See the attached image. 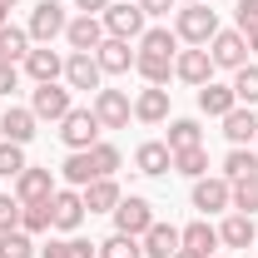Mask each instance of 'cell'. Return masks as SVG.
Here are the masks:
<instances>
[{"instance_id":"7c38bea8","label":"cell","mask_w":258,"mask_h":258,"mask_svg":"<svg viewBox=\"0 0 258 258\" xmlns=\"http://www.w3.org/2000/svg\"><path fill=\"white\" fill-rule=\"evenodd\" d=\"M64 85H70V90H104V70H99V60L75 50V55L64 60Z\"/></svg>"},{"instance_id":"60d3db41","label":"cell","mask_w":258,"mask_h":258,"mask_svg":"<svg viewBox=\"0 0 258 258\" xmlns=\"http://www.w3.org/2000/svg\"><path fill=\"white\" fill-rule=\"evenodd\" d=\"M233 15H238V30H243V35L258 30V0H238V5H233Z\"/></svg>"},{"instance_id":"484cf974","label":"cell","mask_w":258,"mask_h":258,"mask_svg":"<svg viewBox=\"0 0 258 258\" xmlns=\"http://www.w3.org/2000/svg\"><path fill=\"white\" fill-rule=\"evenodd\" d=\"M233 104H238V99H233V85H214V80H209V85H199V109H204V114L224 119Z\"/></svg>"},{"instance_id":"ee69618b","label":"cell","mask_w":258,"mask_h":258,"mask_svg":"<svg viewBox=\"0 0 258 258\" xmlns=\"http://www.w3.org/2000/svg\"><path fill=\"white\" fill-rule=\"evenodd\" d=\"M134 5H139L144 15H169V10H174V0H134Z\"/></svg>"},{"instance_id":"d4e9b609","label":"cell","mask_w":258,"mask_h":258,"mask_svg":"<svg viewBox=\"0 0 258 258\" xmlns=\"http://www.w3.org/2000/svg\"><path fill=\"white\" fill-rule=\"evenodd\" d=\"M224 134L228 144H248V139H258V114L248 109V104H233L224 114Z\"/></svg>"},{"instance_id":"1f68e13d","label":"cell","mask_w":258,"mask_h":258,"mask_svg":"<svg viewBox=\"0 0 258 258\" xmlns=\"http://www.w3.org/2000/svg\"><path fill=\"white\" fill-rule=\"evenodd\" d=\"M134 70L144 75V85H169V75H174V60H164V55H139Z\"/></svg>"},{"instance_id":"ac0fdd59","label":"cell","mask_w":258,"mask_h":258,"mask_svg":"<svg viewBox=\"0 0 258 258\" xmlns=\"http://www.w3.org/2000/svg\"><path fill=\"white\" fill-rule=\"evenodd\" d=\"M25 75H30L35 85H55V80L64 75V60L50 50V45H35L30 55H25Z\"/></svg>"},{"instance_id":"8992f818","label":"cell","mask_w":258,"mask_h":258,"mask_svg":"<svg viewBox=\"0 0 258 258\" xmlns=\"http://www.w3.org/2000/svg\"><path fill=\"white\" fill-rule=\"evenodd\" d=\"M64 25H70V20H64V5H60V0H40V5L30 10V25H25V30H30L35 45H50L55 35H64Z\"/></svg>"},{"instance_id":"277c9868","label":"cell","mask_w":258,"mask_h":258,"mask_svg":"<svg viewBox=\"0 0 258 258\" xmlns=\"http://www.w3.org/2000/svg\"><path fill=\"white\" fill-rule=\"evenodd\" d=\"M99 20H104V35H109V40H139L149 15H144L139 5H114V0H109V10H104Z\"/></svg>"},{"instance_id":"f5cc1de1","label":"cell","mask_w":258,"mask_h":258,"mask_svg":"<svg viewBox=\"0 0 258 258\" xmlns=\"http://www.w3.org/2000/svg\"><path fill=\"white\" fill-rule=\"evenodd\" d=\"M214 258H224V253H214Z\"/></svg>"},{"instance_id":"8d00e7d4","label":"cell","mask_w":258,"mask_h":258,"mask_svg":"<svg viewBox=\"0 0 258 258\" xmlns=\"http://www.w3.org/2000/svg\"><path fill=\"white\" fill-rule=\"evenodd\" d=\"M99 258H144V248H139V238H129V233H109V238L99 243Z\"/></svg>"},{"instance_id":"74e56055","label":"cell","mask_w":258,"mask_h":258,"mask_svg":"<svg viewBox=\"0 0 258 258\" xmlns=\"http://www.w3.org/2000/svg\"><path fill=\"white\" fill-rule=\"evenodd\" d=\"M0 258H35V243L25 228H10V233H0Z\"/></svg>"},{"instance_id":"d6a6232c","label":"cell","mask_w":258,"mask_h":258,"mask_svg":"<svg viewBox=\"0 0 258 258\" xmlns=\"http://www.w3.org/2000/svg\"><path fill=\"white\" fill-rule=\"evenodd\" d=\"M20 228H25V233H45V228H55V219H50V199H45V204H20Z\"/></svg>"},{"instance_id":"836d02e7","label":"cell","mask_w":258,"mask_h":258,"mask_svg":"<svg viewBox=\"0 0 258 258\" xmlns=\"http://www.w3.org/2000/svg\"><path fill=\"white\" fill-rule=\"evenodd\" d=\"M30 164H25V144H10L0 139V179H20Z\"/></svg>"},{"instance_id":"7402d4cb","label":"cell","mask_w":258,"mask_h":258,"mask_svg":"<svg viewBox=\"0 0 258 258\" xmlns=\"http://www.w3.org/2000/svg\"><path fill=\"white\" fill-rule=\"evenodd\" d=\"M80 199H85V214H114V204H119L124 194H119L114 179H95V184L80 189Z\"/></svg>"},{"instance_id":"3957f363","label":"cell","mask_w":258,"mask_h":258,"mask_svg":"<svg viewBox=\"0 0 258 258\" xmlns=\"http://www.w3.org/2000/svg\"><path fill=\"white\" fill-rule=\"evenodd\" d=\"M154 224V209H149V199H139V194H129L114 204V233H129V238H144V228Z\"/></svg>"},{"instance_id":"681fc988","label":"cell","mask_w":258,"mask_h":258,"mask_svg":"<svg viewBox=\"0 0 258 258\" xmlns=\"http://www.w3.org/2000/svg\"><path fill=\"white\" fill-rule=\"evenodd\" d=\"M174 258H199V253H189V248H179V253H174Z\"/></svg>"},{"instance_id":"e575fe53","label":"cell","mask_w":258,"mask_h":258,"mask_svg":"<svg viewBox=\"0 0 258 258\" xmlns=\"http://www.w3.org/2000/svg\"><path fill=\"white\" fill-rule=\"evenodd\" d=\"M174 169H179V174H189V179H204V174H209V154H204V144L179 149V154H174Z\"/></svg>"},{"instance_id":"6da1fadb","label":"cell","mask_w":258,"mask_h":258,"mask_svg":"<svg viewBox=\"0 0 258 258\" xmlns=\"http://www.w3.org/2000/svg\"><path fill=\"white\" fill-rule=\"evenodd\" d=\"M174 35H179L184 45H209V40L219 35V15H214L209 5H184V10L174 15Z\"/></svg>"},{"instance_id":"f907efd6","label":"cell","mask_w":258,"mask_h":258,"mask_svg":"<svg viewBox=\"0 0 258 258\" xmlns=\"http://www.w3.org/2000/svg\"><path fill=\"white\" fill-rule=\"evenodd\" d=\"M189 5H209V0H189Z\"/></svg>"},{"instance_id":"ba28073f","label":"cell","mask_w":258,"mask_h":258,"mask_svg":"<svg viewBox=\"0 0 258 258\" xmlns=\"http://www.w3.org/2000/svg\"><path fill=\"white\" fill-rule=\"evenodd\" d=\"M95 119H99V129H124L129 124V114H134V104H129V95L124 90H95Z\"/></svg>"},{"instance_id":"d590c367","label":"cell","mask_w":258,"mask_h":258,"mask_svg":"<svg viewBox=\"0 0 258 258\" xmlns=\"http://www.w3.org/2000/svg\"><path fill=\"white\" fill-rule=\"evenodd\" d=\"M233 209H238V214H248V219L258 214V174L233 179Z\"/></svg>"},{"instance_id":"f35d334b","label":"cell","mask_w":258,"mask_h":258,"mask_svg":"<svg viewBox=\"0 0 258 258\" xmlns=\"http://www.w3.org/2000/svg\"><path fill=\"white\" fill-rule=\"evenodd\" d=\"M90 154H95V169H99V179H114V169H119V149L99 139V144L90 149Z\"/></svg>"},{"instance_id":"7bdbcfd3","label":"cell","mask_w":258,"mask_h":258,"mask_svg":"<svg viewBox=\"0 0 258 258\" xmlns=\"http://www.w3.org/2000/svg\"><path fill=\"white\" fill-rule=\"evenodd\" d=\"M15 90H20V70L10 60H0V95H15Z\"/></svg>"},{"instance_id":"4fadbf2b","label":"cell","mask_w":258,"mask_h":258,"mask_svg":"<svg viewBox=\"0 0 258 258\" xmlns=\"http://www.w3.org/2000/svg\"><path fill=\"white\" fill-rule=\"evenodd\" d=\"M64 40H70V50L95 55L99 45H104V20H99V15H80V20H70V25H64Z\"/></svg>"},{"instance_id":"44dd1931","label":"cell","mask_w":258,"mask_h":258,"mask_svg":"<svg viewBox=\"0 0 258 258\" xmlns=\"http://www.w3.org/2000/svg\"><path fill=\"white\" fill-rule=\"evenodd\" d=\"M134 119H144V124H164V119H169V90H164V85L139 90V99H134Z\"/></svg>"},{"instance_id":"4dcf8cb0","label":"cell","mask_w":258,"mask_h":258,"mask_svg":"<svg viewBox=\"0 0 258 258\" xmlns=\"http://www.w3.org/2000/svg\"><path fill=\"white\" fill-rule=\"evenodd\" d=\"M233 99L238 104H258V64H243V70H233Z\"/></svg>"},{"instance_id":"30bf717a","label":"cell","mask_w":258,"mask_h":258,"mask_svg":"<svg viewBox=\"0 0 258 258\" xmlns=\"http://www.w3.org/2000/svg\"><path fill=\"white\" fill-rule=\"evenodd\" d=\"M174 75H179L184 85H209V75H214V55H209V45H189V50H179V55H174Z\"/></svg>"},{"instance_id":"bcb514c9","label":"cell","mask_w":258,"mask_h":258,"mask_svg":"<svg viewBox=\"0 0 258 258\" xmlns=\"http://www.w3.org/2000/svg\"><path fill=\"white\" fill-rule=\"evenodd\" d=\"M40 258H70V248H64V238H55L50 248H40Z\"/></svg>"},{"instance_id":"7a4b0ae2","label":"cell","mask_w":258,"mask_h":258,"mask_svg":"<svg viewBox=\"0 0 258 258\" xmlns=\"http://www.w3.org/2000/svg\"><path fill=\"white\" fill-rule=\"evenodd\" d=\"M194 209L209 219V214H224V209H233V184H228L224 174L219 179H194Z\"/></svg>"},{"instance_id":"e0dca14e","label":"cell","mask_w":258,"mask_h":258,"mask_svg":"<svg viewBox=\"0 0 258 258\" xmlns=\"http://www.w3.org/2000/svg\"><path fill=\"white\" fill-rule=\"evenodd\" d=\"M95 60H99L104 75H129L134 60H139V50H129V40H109V35H104V45L95 50Z\"/></svg>"},{"instance_id":"ab89813d","label":"cell","mask_w":258,"mask_h":258,"mask_svg":"<svg viewBox=\"0 0 258 258\" xmlns=\"http://www.w3.org/2000/svg\"><path fill=\"white\" fill-rule=\"evenodd\" d=\"M20 228V199L15 194H0V233Z\"/></svg>"},{"instance_id":"ffe728a7","label":"cell","mask_w":258,"mask_h":258,"mask_svg":"<svg viewBox=\"0 0 258 258\" xmlns=\"http://www.w3.org/2000/svg\"><path fill=\"white\" fill-rule=\"evenodd\" d=\"M60 179L70 184V189H85V184H95V179H99L95 154H90V149H70V159L60 164Z\"/></svg>"},{"instance_id":"5b68a950","label":"cell","mask_w":258,"mask_h":258,"mask_svg":"<svg viewBox=\"0 0 258 258\" xmlns=\"http://www.w3.org/2000/svg\"><path fill=\"white\" fill-rule=\"evenodd\" d=\"M60 139L70 144V149H95L99 144V119L95 109H70L60 119Z\"/></svg>"},{"instance_id":"cb8c5ba5","label":"cell","mask_w":258,"mask_h":258,"mask_svg":"<svg viewBox=\"0 0 258 258\" xmlns=\"http://www.w3.org/2000/svg\"><path fill=\"white\" fill-rule=\"evenodd\" d=\"M253 238H258L253 219H248V214H238V209H233L224 224H219V243H224V248H248Z\"/></svg>"},{"instance_id":"5bb4252c","label":"cell","mask_w":258,"mask_h":258,"mask_svg":"<svg viewBox=\"0 0 258 258\" xmlns=\"http://www.w3.org/2000/svg\"><path fill=\"white\" fill-rule=\"evenodd\" d=\"M179 248H189L199 258H214L219 253V228L209 224V219H194L189 228H179Z\"/></svg>"},{"instance_id":"b9f144b4","label":"cell","mask_w":258,"mask_h":258,"mask_svg":"<svg viewBox=\"0 0 258 258\" xmlns=\"http://www.w3.org/2000/svg\"><path fill=\"white\" fill-rule=\"evenodd\" d=\"M64 248H70V258H99V243H90V238H64Z\"/></svg>"},{"instance_id":"2e32d148","label":"cell","mask_w":258,"mask_h":258,"mask_svg":"<svg viewBox=\"0 0 258 258\" xmlns=\"http://www.w3.org/2000/svg\"><path fill=\"white\" fill-rule=\"evenodd\" d=\"M15 199H20V204H45V199H55V174H50V169H25V174L15 179Z\"/></svg>"},{"instance_id":"8fae6325","label":"cell","mask_w":258,"mask_h":258,"mask_svg":"<svg viewBox=\"0 0 258 258\" xmlns=\"http://www.w3.org/2000/svg\"><path fill=\"white\" fill-rule=\"evenodd\" d=\"M50 219H55L60 233H75V228L85 224V199H80V189H55V199H50Z\"/></svg>"},{"instance_id":"9a60e30c","label":"cell","mask_w":258,"mask_h":258,"mask_svg":"<svg viewBox=\"0 0 258 258\" xmlns=\"http://www.w3.org/2000/svg\"><path fill=\"white\" fill-rule=\"evenodd\" d=\"M134 169H139V174H149V179H159V174L174 169V149H169L164 139H149V144H139V149H134Z\"/></svg>"},{"instance_id":"d6986e66","label":"cell","mask_w":258,"mask_h":258,"mask_svg":"<svg viewBox=\"0 0 258 258\" xmlns=\"http://www.w3.org/2000/svg\"><path fill=\"white\" fill-rule=\"evenodd\" d=\"M139 248H144V258H174L179 253V228L174 224H154L144 228V238H139Z\"/></svg>"},{"instance_id":"f546056e","label":"cell","mask_w":258,"mask_h":258,"mask_svg":"<svg viewBox=\"0 0 258 258\" xmlns=\"http://www.w3.org/2000/svg\"><path fill=\"white\" fill-rule=\"evenodd\" d=\"M164 144H169L174 154H179V149H194V144H204V129L194 124V119H174V124H169V139H164Z\"/></svg>"},{"instance_id":"52a82bcc","label":"cell","mask_w":258,"mask_h":258,"mask_svg":"<svg viewBox=\"0 0 258 258\" xmlns=\"http://www.w3.org/2000/svg\"><path fill=\"white\" fill-rule=\"evenodd\" d=\"M209 55H214V70H243L248 64V40H243V30H219L209 40Z\"/></svg>"},{"instance_id":"f1b7e54d","label":"cell","mask_w":258,"mask_h":258,"mask_svg":"<svg viewBox=\"0 0 258 258\" xmlns=\"http://www.w3.org/2000/svg\"><path fill=\"white\" fill-rule=\"evenodd\" d=\"M248 174H258V154L253 149H243V144H233L224 159V179L233 184V179H248Z\"/></svg>"},{"instance_id":"4316f807","label":"cell","mask_w":258,"mask_h":258,"mask_svg":"<svg viewBox=\"0 0 258 258\" xmlns=\"http://www.w3.org/2000/svg\"><path fill=\"white\" fill-rule=\"evenodd\" d=\"M174 50H179V35L169 30V25H154V30L139 35V55H164V60H174Z\"/></svg>"},{"instance_id":"f6af8a7d","label":"cell","mask_w":258,"mask_h":258,"mask_svg":"<svg viewBox=\"0 0 258 258\" xmlns=\"http://www.w3.org/2000/svg\"><path fill=\"white\" fill-rule=\"evenodd\" d=\"M75 5H80L85 15H104V10H109V0H75Z\"/></svg>"},{"instance_id":"83f0119b","label":"cell","mask_w":258,"mask_h":258,"mask_svg":"<svg viewBox=\"0 0 258 258\" xmlns=\"http://www.w3.org/2000/svg\"><path fill=\"white\" fill-rule=\"evenodd\" d=\"M30 30H20V25H0V60H25V55H30Z\"/></svg>"},{"instance_id":"9c48e42d","label":"cell","mask_w":258,"mask_h":258,"mask_svg":"<svg viewBox=\"0 0 258 258\" xmlns=\"http://www.w3.org/2000/svg\"><path fill=\"white\" fill-rule=\"evenodd\" d=\"M70 109H75V104H70V90H64L60 80H55V85H35V95H30V114L35 119H55V124H60Z\"/></svg>"},{"instance_id":"c3c4849f","label":"cell","mask_w":258,"mask_h":258,"mask_svg":"<svg viewBox=\"0 0 258 258\" xmlns=\"http://www.w3.org/2000/svg\"><path fill=\"white\" fill-rule=\"evenodd\" d=\"M0 25H10V5L5 0H0Z\"/></svg>"},{"instance_id":"816d5d0a","label":"cell","mask_w":258,"mask_h":258,"mask_svg":"<svg viewBox=\"0 0 258 258\" xmlns=\"http://www.w3.org/2000/svg\"><path fill=\"white\" fill-rule=\"evenodd\" d=\"M5 5H15V0H5Z\"/></svg>"},{"instance_id":"7dc6e473","label":"cell","mask_w":258,"mask_h":258,"mask_svg":"<svg viewBox=\"0 0 258 258\" xmlns=\"http://www.w3.org/2000/svg\"><path fill=\"white\" fill-rule=\"evenodd\" d=\"M243 40H248V55H258V30H248Z\"/></svg>"},{"instance_id":"603a6c76","label":"cell","mask_w":258,"mask_h":258,"mask_svg":"<svg viewBox=\"0 0 258 258\" xmlns=\"http://www.w3.org/2000/svg\"><path fill=\"white\" fill-rule=\"evenodd\" d=\"M0 134L10 139V144H30L35 139V114H30V104L20 109V104H10L5 114H0Z\"/></svg>"}]
</instances>
